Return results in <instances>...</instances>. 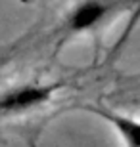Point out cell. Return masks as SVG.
Masks as SVG:
<instances>
[{
    "mask_svg": "<svg viewBox=\"0 0 140 147\" xmlns=\"http://www.w3.org/2000/svg\"><path fill=\"white\" fill-rule=\"evenodd\" d=\"M140 6V0H79L61 17L58 36L61 40L98 31L117 16Z\"/></svg>",
    "mask_w": 140,
    "mask_h": 147,
    "instance_id": "obj_1",
    "label": "cell"
},
{
    "mask_svg": "<svg viewBox=\"0 0 140 147\" xmlns=\"http://www.w3.org/2000/svg\"><path fill=\"white\" fill-rule=\"evenodd\" d=\"M83 109L102 117L108 124H111V128L119 134V138H121V142H123L125 147H140V120L138 119L127 117L123 113H115V111L92 107V105H86Z\"/></svg>",
    "mask_w": 140,
    "mask_h": 147,
    "instance_id": "obj_3",
    "label": "cell"
},
{
    "mask_svg": "<svg viewBox=\"0 0 140 147\" xmlns=\"http://www.w3.org/2000/svg\"><path fill=\"white\" fill-rule=\"evenodd\" d=\"M56 84L27 82L0 94V115H21L48 103L56 92Z\"/></svg>",
    "mask_w": 140,
    "mask_h": 147,
    "instance_id": "obj_2",
    "label": "cell"
}]
</instances>
